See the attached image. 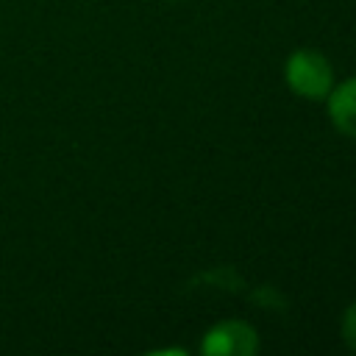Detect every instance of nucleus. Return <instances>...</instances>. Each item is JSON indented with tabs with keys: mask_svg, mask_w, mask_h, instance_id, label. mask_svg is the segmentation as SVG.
<instances>
[{
	"mask_svg": "<svg viewBox=\"0 0 356 356\" xmlns=\"http://www.w3.org/2000/svg\"><path fill=\"white\" fill-rule=\"evenodd\" d=\"M284 81L295 95L306 100H325L334 86V67L320 50L300 47L286 58Z\"/></svg>",
	"mask_w": 356,
	"mask_h": 356,
	"instance_id": "1",
	"label": "nucleus"
},
{
	"mask_svg": "<svg viewBox=\"0 0 356 356\" xmlns=\"http://www.w3.org/2000/svg\"><path fill=\"white\" fill-rule=\"evenodd\" d=\"M203 356H256L259 334L245 320H222L206 331L200 339Z\"/></svg>",
	"mask_w": 356,
	"mask_h": 356,
	"instance_id": "2",
	"label": "nucleus"
},
{
	"mask_svg": "<svg viewBox=\"0 0 356 356\" xmlns=\"http://www.w3.org/2000/svg\"><path fill=\"white\" fill-rule=\"evenodd\" d=\"M328 117L339 134L356 139V78H348L328 92Z\"/></svg>",
	"mask_w": 356,
	"mask_h": 356,
	"instance_id": "3",
	"label": "nucleus"
},
{
	"mask_svg": "<svg viewBox=\"0 0 356 356\" xmlns=\"http://www.w3.org/2000/svg\"><path fill=\"white\" fill-rule=\"evenodd\" d=\"M339 331H342V339L345 345L356 353V303H350L345 312H342V323H339Z\"/></svg>",
	"mask_w": 356,
	"mask_h": 356,
	"instance_id": "4",
	"label": "nucleus"
}]
</instances>
